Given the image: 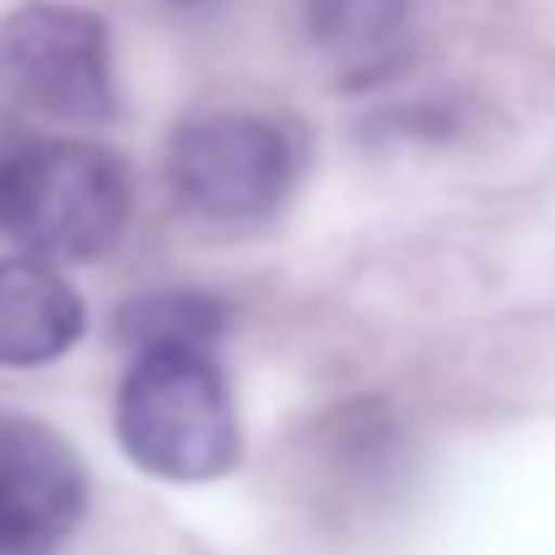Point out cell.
<instances>
[{
	"label": "cell",
	"mask_w": 555,
	"mask_h": 555,
	"mask_svg": "<svg viewBox=\"0 0 555 555\" xmlns=\"http://www.w3.org/2000/svg\"><path fill=\"white\" fill-rule=\"evenodd\" d=\"M114 431L135 469L173 486L221 480L243 459V421L210 346L130 351L114 393Z\"/></svg>",
	"instance_id": "6da1fadb"
},
{
	"label": "cell",
	"mask_w": 555,
	"mask_h": 555,
	"mask_svg": "<svg viewBox=\"0 0 555 555\" xmlns=\"http://www.w3.org/2000/svg\"><path fill=\"white\" fill-rule=\"evenodd\" d=\"M130 227V173L108 146L22 135L0 163V232L49 264H92Z\"/></svg>",
	"instance_id": "7a4b0ae2"
},
{
	"label": "cell",
	"mask_w": 555,
	"mask_h": 555,
	"mask_svg": "<svg viewBox=\"0 0 555 555\" xmlns=\"http://www.w3.org/2000/svg\"><path fill=\"white\" fill-rule=\"evenodd\" d=\"M308 163V135L264 108H205L168 135V184L210 227H264L286 210Z\"/></svg>",
	"instance_id": "3957f363"
},
{
	"label": "cell",
	"mask_w": 555,
	"mask_h": 555,
	"mask_svg": "<svg viewBox=\"0 0 555 555\" xmlns=\"http://www.w3.org/2000/svg\"><path fill=\"white\" fill-rule=\"evenodd\" d=\"M0 108L65 125H103L119 108L114 49L98 11L27 0L0 16Z\"/></svg>",
	"instance_id": "277c9868"
},
{
	"label": "cell",
	"mask_w": 555,
	"mask_h": 555,
	"mask_svg": "<svg viewBox=\"0 0 555 555\" xmlns=\"http://www.w3.org/2000/svg\"><path fill=\"white\" fill-rule=\"evenodd\" d=\"M81 453L38 415L0 410V555H54L87 518Z\"/></svg>",
	"instance_id": "5b68a950"
},
{
	"label": "cell",
	"mask_w": 555,
	"mask_h": 555,
	"mask_svg": "<svg viewBox=\"0 0 555 555\" xmlns=\"http://www.w3.org/2000/svg\"><path fill=\"white\" fill-rule=\"evenodd\" d=\"M87 335V302L38 254H0V367H49Z\"/></svg>",
	"instance_id": "8992f818"
},
{
	"label": "cell",
	"mask_w": 555,
	"mask_h": 555,
	"mask_svg": "<svg viewBox=\"0 0 555 555\" xmlns=\"http://www.w3.org/2000/svg\"><path fill=\"white\" fill-rule=\"evenodd\" d=\"M232 330V308L210 292H141L114 308V340L125 351L152 346H221Z\"/></svg>",
	"instance_id": "52a82bcc"
},
{
	"label": "cell",
	"mask_w": 555,
	"mask_h": 555,
	"mask_svg": "<svg viewBox=\"0 0 555 555\" xmlns=\"http://www.w3.org/2000/svg\"><path fill=\"white\" fill-rule=\"evenodd\" d=\"M410 11L415 0H302V27L330 60L367 70L388 60V49L410 27Z\"/></svg>",
	"instance_id": "ba28073f"
},
{
	"label": "cell",
	"mask_w": 555,
	"mask_h": 555,
	"mask_svg": "<svg viewBox=\"0 0 555 555\" xmlns=\"http://www.w3.org/2000/svg\"><path fill=\"white\" fill-rule=\"evenodd\" d=\"M22 135H27V130L16 125V114H11V108H0V163L11 157V146H16Z\"/></svg>",
	"instance_id": "9c48e42d"
}]
</instances>
